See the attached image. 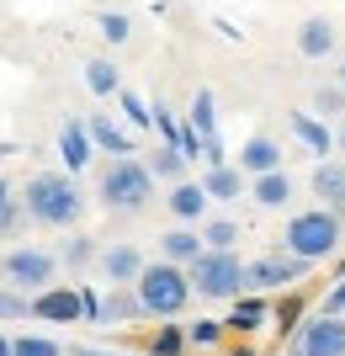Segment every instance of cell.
<instances>
[{
  "label": "cell",
  "mask_w": 345,
  "mask_h": 356,
  "mask_svg": "<svg viewBox=\"0 0 345 356\" xmlns=\"http://www.w3.org/2000/svg\"><path fill=\"white\" fill-rule=\"evenodd\" d=\"M335 149H340V154H345V122H340V128H335Z\"/></svg>",
  "instance_id": "74e56055"
},
{
  "label": "cell",
  "mask_w": 345,
  "mask_h": 356,
  "mask_svg": "<svg viewBox=\"0 0 345 356\" xmlns=\"http://www.w3.org/2000/svg\"><path fill=\"white\" fill-rule=\"evenodd\" d=\"M260 319H266V309H260L255 298H244L239 309H234V319H228V325H234V330H255Z\"/></svg>",
  "instance_id": "f546056e"
},
{
  "label": "cell",
  "mask_w": 345,
  "mask_h": 356,
  "mask_svg": "<svg viewBox=\"0 0 345 356\" xmlns=\"http://www.w3.org/2000/svg\"><path fill=\"white\" fill-rule=\"evenodd\" d=\"M69 356H117V351H101V346H69Z\"/></svg>",
  "instance_id": "8d00e7d4"
},
{
  "label": "cell",
  "mask_w": 345,
  "mask_h": 356,
  "mask_svg": "<svg viewBox=\"0 0 345 356\" xmlns=\"http://www.w3.org/2000/svg\"><path fill=\"white\" fill-rule=\"evenodd\" d=\"M90 255H96V245H90L85 234H75V239H64V261H69V266H85Z\"/></svg>",
  "instance_id": "4dcf8cb0"
},
{
  "label": "cell",
  "mask_w": 345,
  "mask_h": 356,
  "mask_svg": "<svg viewBox=\"0 0 345 356\" xmlns=\"http://www.w3.org/2000/svg\"><path fill=\"white\" fill-rule=\"evenodd\" d=\"M85 134H90V144L106 149V154H138L133 134H128V128H117L106 112H90V118H85Z\"/></svg>",
  "instance_id": "30bf717a"
},
{
  "label": "cell",
  "mask_w": 345,
  "mask_h": 356,
  "mask_svg": "<svg viewBox=\"0 0 345 356\" xmlns=\"http://www.w3.org/2000/svg\"><path fill=\"white\" fill-rule=\"evenodd\" d=\"M160 245H165V261H176V266H186V261H192V255L202 250L196 229H170V234L160 239Z\"/></svg>",
  "instance_id": "7402d4cb"
},
{
  "label": "cell",
  "mask_w": 345,
  "mask_h": 356,
  "mask_svg": "<svg viewBox=\"0 0 345 356\" xmlns=\"http://www.w3.org/2000/svg\"><path fill=\"white\" fill-rule=\"evenodd\" d=\"M298 54L303 59H330L335 54V27L324 22V16H308L298 27Z\"/></svg>",
  "instance_id": "4fadbf2b"
},
{
  "label": "cell",
  "mask_w": 345,
  "mask_h": 356,
  "mask_svg": "<svg viewBox=\"0 0 345 356\" xmlns=\"http://www.w3.org/2000/svg\"><path fill=\"white\" fill-rule=\"evenodd\" d=\"M149 197H154V176H149V165H138L133 154H117L101 170V202L112 213H138Z\"/></svg>",
  "instance_id": "5b68a950"
},
{
  "label": "cell",
  "mask_w": 345,
  "mask_h": 356,
  "mask_svg": "<svg viewBox=\"0 0 345 356\" xmlns=\"http://www.w3.org/2000/svg\"><path fill=\"white\" fill-rule=\"evenodd\" d=\"M53 271H59V261H53L48 250L22 245V250H11L6 261H0V282L16 287V293H43V287L53 282Z\"/></svg>",
  "instance_id": "8992f818"
},
{
  "label": "cell",
  "mask_w": 345,
  "mask_h": 356,
  "mask_svg": "<svg viewBox=\"0 0 345 356\" xmlns=\"http://www.w3.org/2000/svg\"><path fill=\"white\" fill-rule=\"evenodd\" d=\"M59 160L69 165V170H80V165L90 160V134H85V122H80V118L64 122V134H59Z\"/></svg>",
  "instance_id": "2e32d148"
},
{
  "label": "cell",
  "mask_w": 345,
  "mask_h": 356,
  "mask_svg": "<svg viewBox=\"0 0 345 356\" xmlns=\"http://www.w3.org/2000/svg\"><path fill=\"white\" fill-rule=\"evenodd\" d=\"M340 319H345V303H340Z\"/></svg>",
  "instance_id": "b9f144b4"
},
{
  "label": "cell",
  "mask_w": 345,
  "mask_h": 356,
  "mask_svg": "<svg viewBox=\"0 0 345 356\" xmlns=\"http://www.w3.org/2000/svg\"><path fill=\"white\" fill-rule=\"evenodd\" d=\"M292 351L298 356H345V319L340 314H319L314 325H303Z\"/></svg>",
  "instance_id": "52a82bcc"
},
{
  "label": "cell",
  "mask_w": 345,
  "mask_h": 356,
  "mask_svg": "<svg viewBox=\"0 0 345 356\" xmlns=\"http://www.w3.org/2000/svg\"><path fill=\"white\" fill-rule=\"evenodd\" d=\"M234 239H239V229H234L228 218H218V223L202 229V245H208V250H234Z\"/></svg>",
  "instance_id": "d4e9b609"
},
{
  "label": "cell",
  "mask_w": 345,
  "mask_h": 356,
  "mask_svg": "<svg viewBox=\"0 0 345 356\" xmlns=\"http://www.w3.org/2000/svg\"><path fill=\"white\" fill-rule=\"evenodd\" d=\"M314 106L324 112V118L345 112V86H319V90H314Z\"/></svg>",
  "instance_id": "83f0119b"
},
{
  "label": "cell",
  "mask_w": 345,
  "mask_h": 356,
  "mask_svg": "<svg viewBox=\"0 0 345 356\" xmlns=\"http://www.w3.org/2000/svg\"><path fill=\"white\" fill-rule=\"evenodd\" d=\"M314 197H324V208H345V160H324L314 170Z\"/></svg>",
  "instance_id": "9a60e30c"
},
{
  "label": "cell",
  "mask_w": 345,
  "mask_h": 356,
  "mask_svg": "<svg viewBox=\"0 0 345 356\" xmlns=\"http://www.w3.org/2000/svg\"><path fill=\"white\" fill-rule=\"evenodd\" d=\"M0 319H27V293L0 282Z\"/></svg>",
  "instance_id": "f1b7e54d"
},
{
  "label": "cell",
  "mask_w": 345,
  "mask_h": 356,
  "mask_svg": "<svg viewBox=\"0 0 345 356\" xmlns=\"http://www.w3.org/2000/svg\"><path fill=\"white\" fill-rule=\"evenodd\" d=\"M180 170H186V154H180L176 144H165V149H154V154H149V176L180 181Z\"/></svg>",
  "instance_id": "cb8c5ba5"
},
{
  "label": "cell",
  "mask_w": 345,
  "mask_h": 356,
  "mask_svg": "<svg viewBox=\"0 0 345 356\" xmlns=\"http://www.w3.org/2000/svg\"><path fill=\"white\" fill-rule=\"evenodd\" d=\"M202 208H208V192H202L196 181H180L176 192H170V213H176L180 223H196V218H202Z\"/></svg>",
  "instance_id": "ac0fdd59"
},
{
  "label": "cell",
  "mask_w": 345,
  "mask_h": 356,
  "mask_svg": "<svg viewBox=\"0 0 345 356\" xmlns=\"http://www.w3.org/2000/svg\"><path fill=\"white\" fill-rule=\"evenodd\" d=\"M0 356H11V341H6V335H0Z\"/></svg>",
  "instance_id": "f35d334b"
},
{
  "label": "cell",
  "mask_w": 345,
  "mask_h": 356,
  "mask_svg": "<svg viewBox=\"0 0 345 356\" xmlns=\"http://www.w3.org/2000/svg\"><path fill=\"white\" fill-rule=\"evenodd\" d=\"M314 261H298V255H266V261H244V287H282L298 282Z\"/></svg>",
  "instance_id": "ba28073f"
},
{
  "label": "cell",
  "mask_w": 345,
  "mask_h": 356,
  "mask_svg": "<svg viewBox=\"0 0 345 356\" xmlns=\"http://www.w3.org/2000/svg\"><path fill=\"white\" fill-rule=\"evenodd\" d=\"M340 86H345V59H340Z\"/></svg>",
  "instance_id": "60d3db41"
},
{
  "label": "cell",
  "mask_w": 345,
  "mask_h": 356,
  "mask_svg": "<svg viewBox=\"0 0 345 356\" xmlns=\"http://www.w3.org/2000/svg\"><path fill=\"white\" fill-rule=\"evenodd\" d=\"M186 128H192L196 138H202V144H212V90H196V102H192V122H186Z\"/></svg>",
  "instance_id": "603a6c76"
},
{
  "label": "cell",
  "mask_w": 345,
  "mask_h": 356,
  "mask_svg": "<svg viewBox=\"0 0 345 356\" xmlns=\"http://www.w3.org/2000/svg\"><path fill=\"white\" fill-rule=\"evenodd\" d=\"M287 356H298V351H287Z\"/></svg>",
  "instance_id": "7bdbcfd3"
},
{
  "label": "cell",
  "mask_w": 345,
  "mask_h": 356,
  "mask_svg": "<svg viewBox=\"0 0 345 356\" xmlns=\"http://www.w3.org/2000/svg\"><path fill=\"white\" fill-rule=\"evenodd\" d=\"M11 356H64V346L43 341V335H22V341H11Z\"/></svg>",
  "instance_id": "484cf974"
},
{
  "label": "cell",
  "mask_w": 345,
  "mask_h": 356,
  "mask_svg": "<svg viewBox=\"0 0 345 356\" xmlns=\"http://www.w3.org/2000/svg\"><path fill=\"white\" fill-rule=\"evenodd\" d=\"M335 245H340V213L335 208H314V213H298L282 234V250L298 255V261H330Z\"/></svg>",
  "instance_id": "3957f363"
},
{
  "label": "cell",
  "mask_w": 345,
  "mask_h": 356,
  "mask_svg": "<svg viewBox=\"0 0 345 356\" xmlns=\"http://www.w3.org/2000/svg\"><path fill=\"white\" fill-rule=\"evenodd\" d=\"M85 208V197H80L75 176H59V170H48V176H32L27 192H22V213L32 223H48V229H69Z\"/></svg>",
  "instance_id": "6da1fadb"
},
{
  "label": "cell",
  "mask_w": 345,
  "mask_h": 356,
  "mask_svg": "<svg viewBox=\"0 0 345 356\" xmlns=\"http://www.w3.org/2000/svg\"><path fill=\"white\" fill-rule=\"evenodd\" d=\"M250 197H255L260 208H282L287 197H292V181H287L282 170H260L255 186H250Z\"/></svg>",
  "instance_id": "d6986e66"
},
{
  "label": "cell",
  "mask_w": 345,
  "mask_h": 356,
  "mask_svg": "<svg viewBox=\"0 0 345 356\" xmlns=\"http://www.w3.org/2000/svg\"><path fill=\"white\" fill-rule=\"evenodd\" d=\"M186 282L202 298H239V287H244L239 250H208V245H202V250L186 261Z\"/></svg>",
  "instance_id": "277c9868"
},
{
  "label": "cell",
  "mask_w": 345,
  "mask_h": 356,
  "mask_svg": "<svg viewBox=\"0 0 345 356\" xmlns=\"http://www.w3.org/2000/svg\"><path fill=\"white\" fill-rule=\"evenodd\" d=\"M208 202H234L244 192V170H228V165H208V181H202Z\"/></svg>",
  "instance_id": "e0dca14e"
},
{
  "label": "cell",
  "mask_w": 345,
  "mask_h": 356,
  "mask_svg": "<svg viewBox=\"0 0 345 356\" xmlns=\"http://www.w3.org/2000/svg\"><path fill=\"white\" fill-rule=\"evenodd\" d=\"M292 134L314 149V154H330V149H335V134H330L319 118H308V112H292Z\"/></svg>",
  "instance_id": "ffe728a7"
},
{
  "label": "cell",
  "mask_w": 345,
  "mask_h": 356,
  "mask_svg": "<svg viewBox=\"0 0 345 356\" xmlns=\"http://www.w3.org/2000/svg\"><path fill=\"white\" fill-rule=\"evenodd\" d=\"M239 170L244 176H260V170H282V144L266 134H255L250 144L239 149Z\"/></svg>",
  "instance_id": "7c38bea8"
},
{
  "label": "cell",
  "mask_w": 345,
  "mask_h": 356,
  "mask_svg": "<svg viewBox=\"0 0 345 356\" xmlns=\"http://www.w3.org/2000/svg\"><path fill=\"white\" fill-rule=\"evenodd\" d=\"M218 341V325H212V319H196L192 325V346H212Z\"/></svg>",
  "instance_id": "836d02e7"
},
{
  "label": "cell",
  "mask_w": 345,
  "mask_h": 356,
  "mask_svg": "<svg viewBox=\"0 0 345 356\" xmlns=\"http://www.w3.org/2000/svg\"><path fill=\"white\" fill-rule=\"evenodd\" d=\"M133 293H138V303H144V314H154V319H176V314L192 303V282H186V271H180L176 261L138 266Z\"/></svg>",
  "instance_id": "7a4b0ae2"
},
{
  "label": "cell",
  "mask_w": 345,
  "mask_h": 356,
  "mask_svg": "<svg viewBox=\"0 0 345 356\" xmlns=\"http://www.w3.org/2000/svg\"><path fill=\"white\" fill-rule=\"evenodd\" d=\"M96 319L101 325H128V319H144V303H138V293H128V282H112V293L96 303Z\"/></svg>",
  "instance_id": "8fae6325"
},
{
  "label": "cell",
  "mask_w": 345,
  "mask_h": 356,
  "mask_svg": "<svg viewBox=\"0 0 345 356\" xmlns=\"http://www.w3.org/2000/svg\"><path fill=\"white\" fill-rule=\"evenodd\" d=\"M138 266H144V255H138L133 245H106V250H101V271H106V282H133Z\"/></svg>",
  "instance_id": "5bb4252c"
},
{
  "label": "cell",
  "mask_w": 345,
  "mask_h": 356,
  "mask_svg": "<svg viewBox=\"0 0 345 356\" xmlns=\"http://www.w3.org/2000/svg\"><path fill=\"white\" fill-rule=\"evenodd\" d=\"M16 229H22V202L0 197V234H16Z\"/></svg>",
  "instance_id": "d6a6232c"
},
{
  "label": "cell",
  "mask_w": 345,
  "mask_h": 356,
  "mask_svg": "<svg viewBox=\"0 0 345 356\" xmlns=\"http://www.w3.org/2000/svg\"><path fill=\"white\" fill-rule=\"evenodd\" d=\"M96 27H101V38H106V43H128L133 22H128L122 11H101V22H96Z\"/></svg>",
  "instance_id": "4316f807"
},
{
  "label": "cell",
  "mask_w": 345,
  "mask_h": 356,
  "mask_svg": "<svg viewBox=\"0 0 345 356\" xmlns=\"http://www.w3.org/2000/svg\"><path fill=\"white\" fill-rule=\"evenodd\" d=\"M154 351H160V356H176L180 351V335H176V330H165V335L154 341Z\"/></svg>",
  "instance_id": "e575fe53"
},
{
  "label": "cell",
  "mask_w": 345,
  "mask_h": 356,
  "mask_svg": "<svg viewBox=\"0 0 345 356\" xmlns=\"http://www.w3.org/2000/svg\"><path fill=\"white\" fill-rule=\"evenodd\" d=\"M85 86H90V96H117V90H122L117 64H112V59H90L85 64Z\"/></svg>",
  "instance_id": "44dd1931"
},
{
  "label": "cell",
  "mask_w": 345,
  "mask_h": 356,
  "mask_svg": "<svg viewBox=\"0 0 345 356\" xmlns=\"http://www.w3.org/2000/svg\"><path fill=\"white\" fill-rule=\"evenodd\" d=\"M276 319H282V330H292V319H298V298H282V309H276Z\"/></svg>",
  "instance_id": "d590c367"
},
{
  "label": "cell",
  "mask_w": 345,
  "mask_h": 356,
  "mask_svg": "<svg viewBox=\"0 0 345 356\" xmlns=\"http://www.w3.org/2000/svg\"><path fill=\"white\" fill-rule=\"evenodd\" d=\"M117 96H122V112H128V122H133V128H149V106L138 102L133 90H117Z\"/></svg>",
  "instance_id": "1f68e13d"
},
{
  "label": "cell",
  "mask_w": 345,
  "mask_h": 356,
  "mask_svg": "<svg viewBox=\"0 0 345 356\" xmlns=\"http://www.w3.org/2000/svg\"><path fill=\"white\" fill-rule=\"evenodd\" d=\"M0 197H11V186H6V176H0Z\"/></svg>",
  "instance_id": "ab89813d"
},
{
  "label": "cell",
  "mask_w": 345,
  "mask_h": 356,
  "mask_svg": "<svg viewBox=\"0 0 345 356\" xmlns=\"http://www.w3.org/2000/svg\"><path fill=\"white\" fill-rule=\"evenodd\" d=\"M37 319H53V325H69V319H80L85 314V303H80V293H69V287H53L48 282L43 293H32V303H27Z\"/></svg>",
  "instance_id": "9c48e42d"
}]
</instances>
